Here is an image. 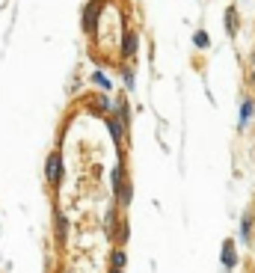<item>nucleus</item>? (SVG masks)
Masks as SVG:
<instances>
[{"label":"nucleus","mask_w":255,"mask_h":273,"mask_svg":"<svg viewBox=\"0 0 255 273\" xmlns=\"http://www.w3.org/2000/svg\"><path fill=\"white\" fill-rule=\"evenodd\" d=\"M56 175H60V157H56V154H51V157H48V178H51V181H56Z\"/></svg>","instance_id":"1"},{"label":"nucleus","mask_w":255,"mask_h":273,"mask_svg":"<svg viewBox=\"0 0 255 273\" xmlns=\"http://www.w3.org/2000/svg\"><path fill=\"white\" fill-rule=\"evenodd\" d=\"M95 9H98V3H92V6L86 9V27H92V21H95V15H98Z\"/></svg>","instance_id":"2"},{"label":"nucleus","mask_w":255,"mask_h":273,"mask_svg":"<svg viewBox=\"0 0 255 273\" xmlns=\"http://www.w3.org/2000/svg\"><path fill=\"white\" fill-rule=\"evenodd\" d=\"M249 116H252V101H246L243 107H240V122H246Z\"/></svg>","instance_id":"3"},{"label":"nucleus","mask_w":255,"mask_h":273,"mask_svg":"<svg viewBox=\"0 0 255 273\" xmlns=\"http://www.w3.org/2000/svg\"><path fill=\"white\" fill-rule=\"evenodd\" d=\"M249 226H252V223H249V217H246V220L240 223V238H243V240L249 238V232H252V229H249Z\"/></svg>","instance_id":"4"},{"label":"nucleus","mask_w":255,"mask_h":273,"mask_svg":"<svg viewBox=\"0 0 255 273\" xmlns=\"http://www.w3.org/2000/svg\"><path fill=\"white\" fill-rule=\"evenodd\" d=\"M95 84L101 86V89H110V80H107V74H101V71L95 74Z\"/></svg>","instance_id":"5"},{"label":"nucleus","mask_w":255,"mask_h":273,"mask_svg":"<svg viewBox=\"0 0 255 273\" xmlns=\"http://www.w3.org/2000/svg\"><path fill=\"white\" fill-rule=\"evenodd\" d=\"M113 264H116V267H122V264H125V253H122V250L113 256Z\"/></svg>","instance_id":"6"},{"label":"nucleus","mask_w":255,"mask_h":273,"mask_svg":"<svg viewBox=\"0 0 255 273\" xmlns=\"http://www.w3.org/2000/svg\"><path fill=\"white\" fill-rule=\"evenodd\" d=\"M113 273H122V267H116V270H113Z\"/></svg>","instance_id":"7"}]
</instances>
